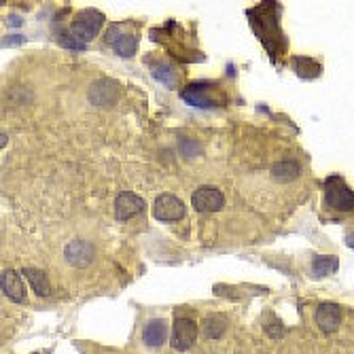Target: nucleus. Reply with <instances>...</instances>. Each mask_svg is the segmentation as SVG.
<instances>
[{"mask_svg":"<svg viewBox=\"0 0 354 354\" xmlns=\"http://www.w3.org/2000/svg\"><path fill=\"white\" fill-rule=\"evenodd\" d=\"M324 206L340 212L354 210V191H350V187L340 174L329 176L324 181Z\"/></svg>","mask_w":354,"mask_h":354,"instance_id":"1","label":"nucleus"},{"mask_svg":"<svg viewBox=\"0 0 354 354\" xmlns=\"http://www.w3.org/2000/svg\"><path fill=\"white\" fill-rule=\"evenodd\" d=\"M102 23H104V15L96 11V9H85L81 11L77 17H74V21L70 23V34L77 38L79 43H89L91 38L98 36L100 28H102Z\"/></svg>","mask_w":354,"mask_h":354,"instance_id":"2","label":"nucleus"},{"mask_svg":"<svg viewBox=\"0 0 354 354\" xmlns=\"http://www.w3.org/2000/svg\"><path fill=\"white\" fill-rule=\"evenodd\" d=\"M191 204H193V208L197 212H217V210L223 208L225 197H223V193L217 187L204 185V187L195 189V193L191 197Z\"/></svg>","mask_w":354,"mask_h":354,"instance_id":"3","label":"nucleus"},{"mask_svg":"<svg viewBox=\"0 0 354 354\" xmlns=\"http://www.w3.org/2000/svg\"><path fill=\"white\" fill-rule=\"evenodd\" d=\"M153 217L157 221H179L185 217V204L170 193H164L155 199L153 204Z\"/></svg>","mask_w":354,"mask_h":354,"instance_id":"4","label":"nucleus"},{"mask_svg":"<svg viewBox=\"0 0 354 354\" xmlns=\"http://www.w3.org/2000/svg\"><path fill=\"white\" fill-rule=\"evenodd\" d=\"M197 338V324L191 318H176L172 331V348L174 350H189Z\"/></svg>","mask_w":354,"mask_h":354,"instance_id":"5","label":"nucleus"},{"mask_svg":"<svg viewBox=\"0 0 354 354\" xmlns=\"http://www.w3.org/2000/svg\"><path fill=\"white\" fill-rule=\"evenodd\" d=\"M144 210V199L132 191H121L115 199V217L119 221H128Z\"/></svg>","mask_w":354,"mask_h":354,"instance_id":"6","label":"nucleus"},{"mask_svg":"<svg viewBox=\"0 0 354 354\" xmlns=\"http://www.w3.org/2000/svg\"><path fill=\"white\" fill-rule=\"evenodd\" d=\"M111 47L113 52L121 58H132L136 56V49H138V38L132 36V34H123L119 26H113L109 32H107V38H104Z\"/></svg>","mask_w":354,"mask_h":354,"instance_id":"7","label":"nucleus"},{"mask_svg":"<svg viewBox=\"0 0 354 354\" xmlns=\"http://www.w3.org/2000/svg\"><path fill=\"white\" fill-rule=\"evenodd\" d=\"M64 257L74 267H87L93 261V246L85 240H74L64 248Z\"/></svg>","mask_w":354,"mask_h":354,"instance_id":"8","label":"nucleus"},{"mask_svg":"<svg viewBox=\"0 0 354 354\" xmlns=\"http://www.w3.org/2000/svg\"><path fill=\"white\" fill-rule=\"evenodd\" d=\"M316 324L324 333L338 331V327L342 324V308L338 303H320L316 310Z\"/></svg>","mask_w":354,"mask_h":354,"instance_id":"9","label":"nucleus"},{"mask_svg":"<svg viewBox=\"0 0 354 354\" xmlns=\"http://www.w3.org/2000/svg\"><path fill=\"white\" fill-rule=\"evenodd\" d=\"M117 85L113 81H96L89 89V100L100 107V109H107V107H113L115 100H117Z\"/></svg>","mask_w":354,"mask_h":354,"instance_id":"10","label":"nucleus"},{"mask_svg":"<svg viewBox=\"0 0 354 354\" xmlns=\"http://www.w3.org/2000/svg\"><path fill=\"white\" fill-rule=\"evenodd\" d=\"M3 293L11 299V301H23L26 299V287H23L21 276L13 269H5L3 272Z\"/></svg>","mask_w":354,"mask_h":354,"instance_id":"11","label":"nucleus"},{"mask_svg":"<svg viewBox=\"0 0 354 354\" xmlns=\"http://www.w3.org/2000/svg\"><path fill=\"white\" fill-rule=\"evenodd\" d=\"M206 83H193V85H189L187 89H183V100L185 102H189L191 107H197V109H210V107H214V102L208 98V93H206Z\"/></svg>","mask_w":354,"mask_h":354,"instance_id":"12","label":"nucleus"},{"mask_svg":"<svg viewBox=\"0 0 354 354\" xmlns=\"http://www.w3.org/2000/svg\"><path fill=\"white\" fill-rule=\"evenodd\" d=\"M166 335H168V324H166L162 318L146 322L144 331H142V340H144V344L151 346V348L162 346V344L166 342Z\"/></svg>","mask_w":354,"mask_h":354,"instance_id":"13","label":"nucleus"},{"mask_svg":"<svg viewBox=\"0 0 354 354\" xmlns=\"http://www.w3.org/2000/svg\"><path fill=\"white\" fill-rule=\"evenodd\" d=\"M21 274L28 278V283L32 285V289H34V293H36V295L47 297L49 293H52V287H49L47 276H45L41 269H36V267H23V269H21Z\"/></svg>","mask_w":354,"mask_h":354,"instance_id":"14","label":"nucleus"},{"mask_svg":"<svg viewBox=\"0 0 354 354\" xmlns=\"http://www.w3.org/2000/svg\"><path fill=\"white\" fill-rule=\"evenodd\" d=\"M225 327H227V320L221 314H210L204 320V333L208 340H219L225 333Z\"/></svg>","mask_w":354,"mask_h":354,"instance_id":"15","label":"nucleus"},{"mask_svg":"<svg viewBox=\"0 0 354 354\" xmlns=\"http://www.w3.org/2000/svg\"><path fill=\"white\" fill-rule=\"evenodd\" d=\"M338 267H340V261H338V257H333V255H329V257H316L314 263H312V272H314V276H318V278L329 276V274H335Z\"/></svg>","mask_w":354,"mask_h":354,"instance_id":"16","label":"nucleus"},{"mask_svg":"<svg viewBox=\"0 0 354 354\" xmlns=\"http://www.w3.org/2000/svg\"><path fill=\"white\" fill-rule=\"evenodd\" d=\"M293 66L295 70L299 72V77L308 79V77H318L320 74V64H316L314 60L310 58H295L293 60Z\"/></svg>","mask_w":354,"mask_h":354,"instance_id":"17","label":"nucleus"},{"mask_svg":"<svg viewBox=\"0 0 354 354\" xmlns=\"http://www.w3.org/2000/svg\"><path fill=\"white\" fill-rule=\"evenodd\" d=\"M272 174H274V179H278V181H291L299 174V166L293 164V162H283V164H276L272 168Z\"/></svg>","mask_w":354,"mask_h":354,"instance_id":"18","label":"nucleus"},{"mask_svg":"<svg viewBox=\"0 0 354 354\" xmlns=\"http://www.w3.org/2000/svg\"><path fill=\"white\" fill-rule=\"evenodd\" d=\"M153 77H155L157 81H162L164 85H168V87H172V85L176 83L174 70H172V66H168V64H159V66H155Z\"/></svg>","mask_w":354,"mask_h":354,"instance_id":"19","label":"nucleus"},{"mask_svg":"<svg viewBox=\"0 0 354 354\" xmlns=\"http://www.w3.org/2000/svg\"><path fill=\"white\" fill-rule=\"evenodd\" d=\"M346 244H348V246H350L352 250H354V232H352V234H350V236L346 238Z\"/></svg>","mask_w":354,"mask_h":354,"instance_id":"20","label":"nucleus"}]
</instances>
